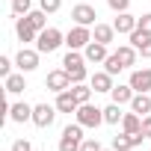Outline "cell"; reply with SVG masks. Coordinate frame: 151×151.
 <instances>
[{
    "instance_id": "1",
    "label": "cell",
    "mask_w": 151,
    "mask_h": 151,
    "mask_svg": "<svg viewBox=\"0 0 151 151\" xmlns=\"http://www.w3.org/2000/svg\"><path fill=\"white\" fill-rule=\"evenodd\" d=\"M62 68L71 74V83H83L86 80V56L80 53V50H68L65 56H62Z\"/></svg>"
},
{
    "instance_id": "2",
    "label": "cell",
    "mask_w": 151,
    "mask_h": 151,
    "mask_svg": "<svg viewBox=\"0 0 151 151\" xmlns=\"http://www.w3.org/2000/svg\"><path fill=\"white\" fill-rule=\"evenodd\" d=\"M83 124L80 122H74L68 127H62V136H59V151H80L83 145Z\"/></svg>"
},
{
    "instance_id": "3",
    "label": "cell",
    "mask_w": 151,
    "mask_h": 151,
    "mask_svg": "<svg viewBox=\"0 0 151 151\" xmlns=\"http://www.w3.org/2000/svg\"><path fill=\"white\" fill-rule=\"evenodd\" d=\"M59 45H65V36H62L56 27L42 30V33H39V39H36V50H39V53H53Z\"/></svg>"
},
{
    "instance_id": "4",
    "label": "cell",
    "mask_w": 151,
    "mask_h": 151,
    "mask_svg": "<svg viewBox=\"0 0 151 151\" xmlns=\"http://www.w3.org/2000/svg\"><path fill=\"white\" fill-rule=\"evenodd\" d=\"M74 119H77L83 127H98V124H104V110L95 107V104H80L77 113H74Z\"/></svg>"
},
{
    "instance_id": "5",
    "label": "cell",
    "mask_w": 151,
    "mask_h": 151,
    "mask_svg": "<svg viewBox=\"0 0 151 151\" xmlns=\"http://www.w3.org/2000/svg\"><path fill=\"white\" fill-rule=\"evenodd\" d=\"M89 42H92V27H80V24H74V27L65 33V45H68V50H83Z\"/></svg>"
},
{
    "instance_id": "6",
    "label": "cell",
    "mask_w": 151,
    "mask_h": 151,
    "mask_svg": "<svg viewBox=\"0 0 151 151\" xmlns=\"http://www.w3.org/2000/svg\"><path fill=\"white\" fill-rule=\"evenodd\" d=\"M45 86H47L50 92H56V95H59V92H68L74 83H71V74H68L65 68H56V71H50L47 77H45Z\"/></svg>"
},
{
    "instance_id": "7",
    "label": "cell",
    "mask_w": 151,
    "mask_h": 151,
    "mask_svg": "<svg viewBox=\"0 0 151 151\" xmlns=\"http://www.w3.org/2000/svg\"><path fill=\"white\" fill-rule=\"evenodd\" d=\"M98 12H95V6H89V3H77L71 9V21L74 24H80V27H95L98 21Z\"/></svg>"
},
{
    "instance_id": "8",
    "label": "cell",
    "mask_w": 151,
    "mask_h": 151,
    "mask_svg": "<svg viewBox=\"0 0 151 151\" xmlns=\"http://www.w3.org/2000/svg\"><path fill=\"white\" fill-rule=\"evenodd\" d=\"M15 65H18V71H24V74L36 71V68H39V50H33V47H21V50L15 53Z\"/></svg>"
},
{
    "instance_id": "9",
    "label": "cell",
    "mask_w": 151,
    "mask_h": 151,
    "mask_svg": "<svg viewBox=\"0 0 151 151\" xmlns=\"http://www.w3.org/2000/svg\"><path fill=\"white\" fill-rule=\"evenodd\" d=\"M56 107H50V104H36L33 107V124L36 127H50L53 124V119H56Z\"/></svg>"
},
{
    "instance_id": "10",
    "label": "cell",
    "mask_w": 151,
    "mask_h": 151,
    "mask_svg": "<svg viewBox=\"0 0 151 151\" xmlns=\"http://www.w3.org/2000/svg\"><path fill=\"white\" fill-rule=\"evenodd\" d=\"M110 45H101V42H89L86 47H83V56H86V62H92V65H101V62H107V56H110V50H107Z\"/></svg>"
},
{
    "instance_id": "11",
    "label": "cell",
    "mask_w": 151,
    "mask_h": 151,
    "mask_svg": "<svg viewBox=\"0 0 151 151\" xmlns=\"http://www.w3.org/2000/svg\"><path fill=\"white\" fill-rule=\"evenodd\" d=\"M142 139H145L142 130H139V133H124V130H122L119 136H113V148H116V151H133L136 145H142Z\"/></svg>"
},
{
    "instance_id": "12",
    "label": "cell",
    "mask_w": 151,
    "mask_h": 151,
    "mask_svg": "<svg viewBox=\"0 0 151 151\" xmlns=\"http://www.w3.org/2000/svg\"><path fill=\"white\" fill-rule=\"evenodd\" d=\"M136 24H139V18H136V15H130V12H116L113 27H116V33H119V36H130V33L136 30Z\"/></svg>"
},
{
    "instance_id": "13",
    "label": "cell",
    "mask_w": 151,
    "mask_h": 151,
    "mask_svg": "<svg viewBox=\"0 0 151 151\" xmlns=\"http://www.w3.org/2000/svg\"><path fill=\"white\" fill-rule=\"evenodd\" d=\"M15 36H18V42H36L39 39V30L27 21V15H21V18H15Z\"/></svg>"
},
{
    "instance_id": "14",
    "label": "cell",
    "mask_w": 151,
    "mask_h": 151,
    "mask_svg": "<svg viewBox=\"0 0 151 151\" xmlns=\"http://www.w3.org/2000/svg\"><path fill=\"white\" fill-rule=\"evenodd\" d=\"M130 86H133V92H151V68H136V71H130V80H127Z\"/></svg>"
},
{
    "instance_id": "15",
    "label": "cell",
    "mask_w": 151,
    "mask_h": 151,
    "mask_svg": "<svg viewBox=\"0 0 151 151\" xmlns=\"http://www.w3.org/2000/svg\"><path fill=\"white\" fill-rule=\"evenodd\" d=\"M9 122L15 124H24V122H33V107L18 101V104H9Z\"/></svg>"
},
{
    "instance_id": "16",
    "label": "cell",
    "mask_w": 151,
    "mask_h": 151,
    "mask_svg": "<svg viewBox=\"0 0 151 151\" xmlns=\"http://www.w3.org/2000/svg\"><path fill=\"white\" fill-rule=\"evenodd\" d=\"M113 56L119 59V65H122V68H133V65H136V56H139V50H136L133 45H122L119 50H113Z\"/></svg>"
},
{
    "instance_id": "17",
    "label": "cell",
    "mask_w": 151,
    "mask_h": 151,
    "mask_svg": "<svg viewBox=\"0 0 151 151\" xmlns=\"http://www.w3.org/2000/svg\"><path fill=\"white\" fill-rule=\"evenodd\" d=\"M89 86L95 89V92H113V74H107V71H95L92 74V80H89Z\"/></svg>"
},
{
    "instance_id": "18",
    "label": "cell",
    "mask_w": 151,
    "mask_h": 151,
    "mask_svg": "<svg viewBox=\"0 0 151 151\" xmlns=\"http://www.w3.org/2000/svg\"><path fill=\"white\" fill-rule=\"evenodd\" d=\"M113 39H116V27H113V24H95V30H92V42L113 45Z\"/></svg>"
},
{
    "instance_id": "19",
    "label": "cell",
    "mask_w": 151,
    "mask_h": 151,
    "mask_svg": "<svg viewBox=\"0 0 151 151\" xmlns=\"http://www.w3.org/2000/svg\"><path fill=\"white\" fill-rule=\"evenodd\" d=\"M133 95H136V92H133V86H130V83H127V86H124V83H119V86H113V92H110L113 104H122V107H124V104H130V101H133Z\"/></svg>"
},
{
    "instance_id": "20",
    "label": "cell",
    "mask_w": 151,
    "mask_h": 151,
    "mask_svg": "<svg viewBox=\"0 0 151 151\" xmlns=\"http://www.w3.org/2000/svg\"><path fill=\"white\" fill-rule=\"evenodd\" d=\"M130 45L145 56V59H151V36H145V33H139V30H133L130 33Z\"/></svg>"
},
{
    "instance_id": "21",
    "label": "cell",
    "mask_w": 151,
    "mask_h": 151,
    "mask_svg": "<svg viewBox=\"0 0 151 151\" xmlns=\"http://www.w3.org/2000/svg\"><path fill=\"white\" fill-rule=\"evenodd\" d=\"M24 89H27L24 71H21V74H9V77L3 80V92H6V95H18V92H24Z\"/></svg>"
},
{
    "instance_id": "22",
    "label": "cell",
    "mask_w": 151,
    "mask_h": 151,
    "mask_svg": "<svg viewBox=\"0 0 151 151\" xmlns=\"http://www.w3.org/2000/svg\"><path fill=\"white\" fill-rule=\"evenodd\" d=\"M130 110L139 113V116H151V95L148 92H136L133 101H130Z\"/></svg>"
},
{
    "instance_id": "23",
    "label": "cell",
    "mask_w": 151,
    "mask_h": 151,
    "mask_svg": "<svg viewBox=\"0 0 151 151\" xmlns=\"http://www.w3.org/2000/svg\"><path fill=\"white\" fill-rule=\"evenodd\" d=\"M53 107H56L59 113H77L80 104L74 101V95H71V89H68V92H59V95H56V104H53Z\"/></svg>"
},
{
    "instance_id": "24",
    "label": "cell",
    "mask_w": 151,
    "mask_h": 151,
    "mask_svg": "<svg viewBox=\"0 0 151 151\" xmlns=\"http://www.w3.org/2000/svg\"><path fill=\"white\" fill-rule=\"evenodd\" d=\"M122 130H124V133H139V130H142V116L133 113V110L124 113V119H122Z\"/></svg>"
},
{
    "instance_id": "25",
    "label": "cell",
    "mask_w": 151,
    "mask_h": 151,
    "mask_svg": "<svg viewBox=\"0 0 151 151\" xmlns=\"http://www.w3.org/2000/svg\"><path fill=\"white\" fill-rule=\"evenodd\" d=\"M124 113H122V104H107L104 107V124H122Z\"/></svg>"
},
{
    "instance_id": "26",
    "label": "cell",
    "mask_w": 151,
    "mask_h": 151,
    "mask_svg": "<svg viewBox=\"0 0 151 151\" xmlns=\"http://www.w3.org/2000/svg\"><path fill=\"white\" fill-rule=\"evenodd\" d=\"M92 86H86V83H74L71 86V95H74V101H77V104H89L92 101Z\"/></svg>"
},
{
    "instance_id": "27",
    "label": "cell",
    "mask_w": 151,
    "mask_h": 151,
    "mask_svg": "<svg viewBox=\"0 0 151 151\" xmlns=\"http://www.w3.org/2000/svg\"><path fill=\"white\" fill-rule=\"evenodd\" d=\"M27 21H30L39 33H42V30H47V12H42V9H33V12L27 15Z\"/></svg>"
},
{
    "instance_id": "28",
    "label": "cell",
    "mask_w": 151,
    "mask_h": 151,
    "mask_svg": "<svg viewBox=\"0 0 151 151\" xmlns=\"http://www.w3.org/2000/svg\"><path fill=\"white\" fill-rule=\"evenodd\" d=\"M33 9H30V0H12V15L15 18H21V15H30Z\"/></svg>"
},
{
    "instance_id": "29",
    "label": "cell",
    "mask_w": 151,
    "mask_h": 151,
    "mask_svg": "<svg viewBox=\"0 0 151 151\" xmlns=\"http://www.w3.org/2000/svg\"><path fill=\"white\" fill-rule=\"evenodd\" d=\"M39 9H42V12H47V15H53V12H59V9H62V0H39Z\"/></svg>"
},
{
    "instance_id": "30",
    "label": "cell",
    "mask_w": 151,
    "mask_h": 151,
    "mask_svg": "<svg viewBox=\"0 0 151 151\" xmlns=\"http://www.w3.org/2000/svg\"><path fill=\"white\" fill-rule=\"evenodd\" d=\"M104 71L116 77V74H119V71H124V68H122V65H119V59H116V56L110 53V56H107V62H104Z\"/></svg>"
},
{
    "instance_id": "31",
    "label": "cell",
    "mask_w": 151,
    "mask_h": 151,
    "mask_svg": "<svg viewBox=\"0 0 151 151\" xmlns=\"http://www.w3.org/2000/svg\"><path fill=\"white\" fill-rule=\"evenodd\" d=\"M136 30H139V33H145V36H151V12L139 15V24H136Z\"/></svg>"
},
{
    "instance_id": "32",
    "label": "cell",
    "mask_w": 151,
    "mask_h": 151,
    "mask_svg": "<svg viewBox=\"0 0 151 151\" xmlns=\"http://www.w3.org/2000/svg\"><path fill=\"white\" fill-rule=\"evenodd\" d=\"M80 151H101L98 136H86V139H83V145H80Z\"/></svg>"
},
{
    "instance_id": "33",
    "label": "cell",
    "mask_w": 151,
    "mask_h": 151,
    "mask_svg": "<svg viewBox=\"0 0 151 151\" xmlns=\"http://www.w3.org/2000/svg\"><path fill=\"white\" fill-rule=\"evenodd\" d=\"M107 6H110L113 12H127V9H130V0H107Z\"/></svg>"
},
{
    "instance_id": "34",
    "label": "cell",
    "mask_w": 151,
    "mask_h": 151,
    "mask_svg": "<svg viewBox=\"0 0 151 151\" xmlns=\"http://www.w3.org/2000/svg\"><path fill=\"white\" fill-rule=\"evenodd\" d=\"M9 74H12V59H9V56H0V77L6 80Z\"/></svg>"
},
{
    "instance_id": "35",
    "label": "cell",
    "mask_w": 151,
    "mask_h": 151,
    "mask_svg": "<svg viewBox=\"0 0 151 151\" xmlns=\"http://www.w3.org/2000/svg\"><path fill=\"white\" fill-rule=\"evenodd\" d=\"M12 151H33V145H30V139H15Z\"/></svg>"
},
{
    "instance_id": "36",
    "label": "cell",
    "mask_w": 151,
    "mask_h": 151,
    "mask_svg": "<svg viewBox=\"0 0 151 151\" xmlns=\"http://www.w3.org/2000/svg\"><path fill=\"white\" fill-rule=\"evenodd\" d=\"M142 136L151 139V116H142Z\"/></svg>"
},
{
    "instance_id": "37",
    "label": "cell",
    "mask_w": 151,
    "mask_h": 151,
    "mask_svg": "<svg viewBox=\"0 0 151 151\" xmlns=\"http://www.w3.org/2000/svg\"><path fill=\"white\" fill-rule=\"evenodd\" d=\"M101 151H116V148H101Z\"/></svg>"
}]
</instances>
